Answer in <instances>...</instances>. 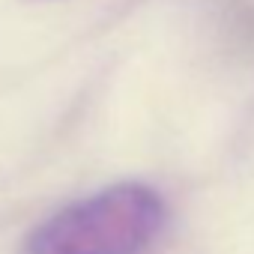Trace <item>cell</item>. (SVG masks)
Here are the masks:
<instances>
[{
  "label": "cell",
  "instance_id": "6da1fadb",
  "mask_svg": "<svg viewBox=\"0 0 254 254\" xmlns=\"http://www.w3.org/2000/svg\"><path fill=\"white\" fill-rule=\"evenodd\" d=\"M165 221L168 206L153 186L114 183L36 224L24 254H144Z\"/></svg>",
  "mask_w": 254,
  "mask_h": 254
}]
</instances>
